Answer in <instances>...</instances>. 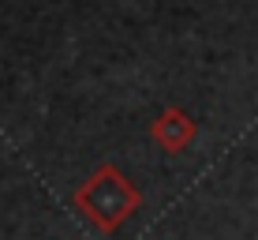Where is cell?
I'll list each match as a JSON object with an SVG mask.
<instances>
[{
	"instance_id": "obj_1",
	"label": "cell",
	"mask_w": 258,
	"mask_h": 240,
	"mask_svg": "<svg viewBox=\"0 0 258 240\" xmlns=\"http://www.w3.org/2000/svg\"><path fill=\"white\" fill-rule=\"evenodd\" d=\"M71 203H75V210L86 221H94L101 233H116L123 221L142 207V195H139V188L127 184V176H123L120 169L105 165L71 195Z\"/></svg>"
},
{
	"instance_id": "obj_2",
	"label": "cell",
	"mask_w": 258,
	"mask_h": 240,
	"mask_svg": "<svg viewBox=\"0 0 258 240\" xmlns=\"http://www.w3.org/2000/svg\"><path fill=\"white\" fill-rule=\"evenodd\" d=\"M154 139L161 143L165 150H183L195 139V120H187L180 109H168V113H161V117L154 120Z\"/></svg>"
}]
</instances>
